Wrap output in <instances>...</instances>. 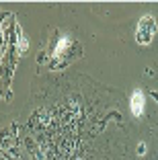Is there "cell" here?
<instances>
[{
	"instance_id": "4",
	"label": "cell",
	"mask_w": 158,
	"mask_h": 160,
	"mask_svg": "<svg viewBox=\"0 0 158 160\" xmlns=\"http://www.w3.org/2000/svg\"><path fill=\"white\" fill-rule=\"evenodd\" d=\"M138 154H140V156L146 154V144H144V142H142V144H138Z\"/></svg>"
},
{
	"instance_id": "1",
	"label": "cell",
	"mask_w": 158,
	"mask_h": 160,
	"mask_svg": "<svg viewBox=\"0 0 158 160\" xmlns=\"http://www.w3.org/2000/svg\"><path fill=\"white\" fill-rule=\"evenodd\" d=\"M158 31V23L154 19V14H144L142 19L138 21V27H135V41L140 45H150Z\"/></svg>"
},
{
	"instance_id": "2",
	"label": "cell",
	"mask_w": 158,
	"mask_h": 160,
	"mask_svg": "<svg viewBox=\"0 0 158 160\" xmlns=\"http://www.w3.org/2000/svg\"><path fill=\"white\" fill-rule=\"evenodd\" d=\"M74 47L76 43L72 41L70 37H66V35H62L60 39H58L56 47H54V52H51V58H54V64H51V68H58V66H64L66 64V58H70L72 53H74Z\"/></svg>"
},
{
	"instance_id": "3",
	"label": "cell",
	"mask_w": 158,
	"mask_h": 160,
	"mask_svg": "<svg viewBox=\"0 0 158 160\" xmlns=\"http://www.w3.org/2000/svg\"><path fill=\"white\" fill-rule=\"evenodd\" d=\"M130 109H131V115L134 117H142L144 115V109H146V97L142 90H134L130 97Z\"/></svg>"
}]
</instances>
